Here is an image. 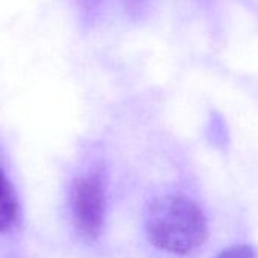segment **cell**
<instances>
[{"instance_id":"6da1fadb","label":"cell","mask_w":258,"mask_h":258,"mask_svg":"<svg viewBox=\"0 0 258 258\" xmlns=\"http://www.w3.org/2000/svg\"><path fill=\"white\" fill-rule=\"evenodd\" d=\"M148 240L158 249L187 255L205 243L207 219L199 205L187 196L166 195L157 198L146 214Z\"/></svg>"},{"instance_id":"7a4b0ae2","label":"cell","mask_w":258,"mask_h":258,"mask_svg":"<svg viewBox=\"0 0 258 258\" xmlns=\"http://www.w3.org/2000/svg\"><path fill=\"white\" fill-rule=\"evenodd\" d=\"M69 204L76 231L87 240H96L103 228L106 211L102 176L99 173L78 176L70 187Z\"/></svg>"},{"instance_id":"3957f363","label":"cell","mask_w":258,"mask_h":258,"mask_svg":"<svg viewBox=\"0 0 258 258\" xmlns=\"http://www.w3.org/2000/svg\"><path fill=\"white\" fill-rule=\"evenodd\" d=\"M20 220V205L16 191L0 166V234L16 228Z\"/></svg>"},{"instance_id":"277c9868","label":"cell","mask_w":258,"mask_h":258,"mask_svg":"<svg viewBox=\"0 0 258 258\" xmlns=\"http://www.w3.org/2000/svg\"><path fill=\"white\" fill-rule=\"evenodd\" d=\"M217 258H255V250L247 244H234L220 252Z\"/></svg>"}]
</instances>
